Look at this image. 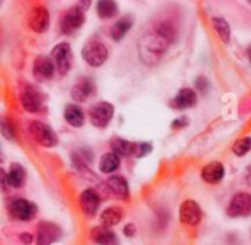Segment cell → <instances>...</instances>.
Returning a JSON list of instances; mask_svg holds the SVG:
<instances>
[{"mask_svg":"<svg viewBox=\"0 0 251 245\" xmlns=\"http://www.w3.org/2000/svg\"><path fill=\"white\" fill-rule=\"evenodd\" d=\"M131 25H132V19H131V18H128V16L121 18V19H119L118 22H115L113 26L110 28V35H112V38H113V40H118V41L122 40L124 35L129 31Z\"/></svg>","mask_w":251,"mask_h":245,"instance_id":"obj_24","label":"cell"},{"mask_svg":"<svg viewBox=\"0 0 251 245\" xmlns=\"http://www.w3.org/2000/svg\"><path fill=\"white\" fill-rule=\"evenodd\" d=\"M106 188L109 190V194H112L116 198H128V182L124 176H110L106 181Z\"/></svg>","mask_w":251,"mask_h":245,"instance_id":"obj_18","label":"cell"},{"mask_svg":"<svg viewBox=\"0 0 251 245\" xmlns=\"http://www.w3.org/2000/svg\"><path fill=\"white\" fill-rule=\"evenodd\" d=\"M21 243L22 244H25V245H28V244H31L32 243V237L29 235V234H21Z\"/></svg>","mask_w":251,"mask_h":245,"instance_id":"obj_32","label":"cell"},{"mask_svg":"<svg viewBox=\"0 0 251 245\" xmlns=\"http://www.w3.org/2000/svg\"><path fill=\"white\" fill-rule=\"evenodd\" d=\"M9 215L18 220H32L37 215V206L25 198H15L7 204Z\"/></svg>","mask_w":251,"mask_h":245,"instance_id":"obj_5","label":"cell"},{"mask_svg":"<svg viewBox=\"0 0 251 245\" xmlns=\"http://www.w3.org/2000/svg\"><path fill=\"white\" fill-rule=\"evenodd\" d=\"M175 29L169 24H159L149 32H146L138 41L140 59L146 65H154L160 60L169 44L174 41Z\"/></svg>","mask_w":251,"mask_h":245,"instance_id":"obj_1","label":"cell"},{"mask_svg":"<svg viewBox=\"0 0 251 245\" xmlns=\"http://www.w3.org/2000/svg\"><path fill=\"white\" fill-rule=\"evenodd\" d=\"M97 13L101 19H110L118 13V6L115 1H110V0L99 1L97 3Z\"/></svg>","mask_w":251,"mask_h":245,"instance_id":"obj_26","label":"cell"},{"mask_svg":"<svg viewBox=\"0 0 251 245\" xmlns=\"http://www.w3.org/2000/svg\"><path fill=\"white\" fill-rule=\"evenodd\" d=\"M247 57H249V60L251 62V46L247 49Z\"/></svg>","mask_w":251,"mask_h":245,"instance_id":"obj_34","label":"cell"},{"mask_svg":"<svg viewBox=\"0 0 251 245\" xmlns=\"http://www.w3.org/2000/svg\"><path fill=\"white\" fill-rule=\"evenodd\" d=\"M107 47L99 40H90L82 49V57L90 66H101L107 60Z\"/></svg>","mask_w":251,"mask_h":245,"instance_id":"obj_4","label":"cell"},{"mask_svg":"<svg viewBox=\"0 0 251 245\" xmlns=\"http://www.w3.org/2000/svg\"><path fill=\"white\" fill-rule=\"evenodd\" d=\"M124 218V210L121 207H109L106 209L101 216H100V222H101V226H115L118 225Z\"/></svg>","mask_w":251,"mask_h":245,"instance_id":"obj_23","label":"cell"},{"mask_svg":"<svg viewBox=\"0 0 251 245\" xmlns=\"http://www.w3.org/2000/svg\"><path fill=\"white\" fill-rule=\"evenodd\" d=\"M43 100H44V97L37 88H34L28 84L24 87V90L21 93V103L26 112H31V113L40 112V109L43 107Z\"/></svg>","mask_w":251,"mask_h":245,"instance_id":"obj_10","label":"cell"},{"mask_svg":"<svg viewBox=\"0 0 251 245\" xmlns=\"http://www.w3.org/2000/svg\"><path fill=\"white\" fill-rule=\"evenodd\" d=\"M196 85H197V88L200 90V93H203V94H206L207 90H209V81H207V78H204V76H199L197 81H196Z\"/></svg>","mask_w":251,"mask_h":245,"instance_id":"obj_29","label":"cell"},{"mask_svg":"<svg viewBox=\"0 0 251 245\" xmlns=\"http://www.w3.org/2000/svg\"><path fill=\"white\" fill-rule=\"evenodd\" d=\"M224 175H225V169H224V165L219 162H212V163L206 165L201 171V178L209 184L221 182Z\"/></svg>","mask_w":251,"mask_h":245,"instance_id":"obj_20","label":"cell"},{"mask_svg":"<svg viewBox=\"0 0 251 245\" xmlns=\"http://www.w3.org/2000/svg\"><path fill=\"white\" fill-rule=\"evenodd\" d=\"M113 112H115V110H113V106H112L110 103H107V101H99V103H96V104L90 109L88 115H90V121H91V123H93L94 126H97V128H104V126H107L109 122L112 121Z\"/></svg>","mask_w":251,"mask_h":245,"instance_id":"obj_6","label":"cell"},{"mask_svg":"<svg viewBox=\"0 0 251 245\" xmlns=\"http://www.w3.org/2000/svg\"><path fill=\"white\" fill-rule=\"evenodd\" d=\"M53 59L60 75H66L72 66V51L68 43H60L53 49Z\"/></svg>","mask_w":251,"mask_h":245,"instance_id":"obj_9","label":"cell"},{"mask_svg":"<svg viewBox=\"0 0 251 245\" xmlns=\"http://www.w3.org/2000/svg\"><path fill=\"white\" fill-rule=\"evenodd\" d=\"M32 74L38 81H47L53 78L54 74V65L53 62L46 57V56H40L35 59L34 65H32Z\"/></svg>","mask_w":251,"mask_h":245,"instance_id":"obj_14","label":"cell"},{"mask_svg":"<svg viewBox=\"0 0 251 245\" xmlns=\"http://www.w3.org/2000/svg\"><path fill=\"white\" fill-rule=\"evenodd\" d=\"M28 132L32 137V140L43 147H53L57 144V137L54 131L40 121H32L28 126Z\"/></svg>","mask_w":251,"mask_h":245,"instance_id":"obj_3","label":"cell"},{"mask_svg":"<svg viewBox=\"0 0 251 245\" xmlns=\"http://www.w3.org/2000/svg\"><path fill=\"white\" fill-rule=\"evenodd\" d=\"M79 206H81V210L87 215V216H93L99 206H100V196L97 194L96 190L93 188H88L85 190L81 197H79Z\"/></svg>","mask_w":251,"mask_h":245,"instance_id":"obj_17","label":"cell"},{"mask_svg":"<svg viewBox=\"0 0 251 245\" xmlns=\"http://www.w3.org/2000/svg\"><path fill=\"white\" fill-rule=\"evenodd\" d=\"M84 22H85L84 10L81 9V6H74L63 13L60 21V29L63 34H71L76 31L79 26H82Z\"/></svg>","mask_w":251,"mask_h":245,"instance_id":"obj_7","label":"cell"},{"mask_svg":"<svg viewBox=\"0 0 251 245\" xmlns=\"http://www.w3.org/2000/svg\"><path fill=\"white\" fill-rule=\"evenodd\" d=\"M251 150V138L250 137H244L241 140H238L234 146V153L237 156H244Z\"/></svg>","mask_w":251,"mask_h":245,"instance_id":"obj_28","label":"cell"},{"mask_svg":"<svg viewBox=\"0 0 251 245\" xmlns=\"http://www.w3.org/2000/svg\"><path fill=\"white\" fill-rule=\"evenodd\" d=\"M179 219L184 225H190V226H196L200 223L201 220V210L200 206L193 201V200H187L181 204L179 209Z\"/></svg>","mask_w":251,"mask_h":245,"instance_id":"obj_13","label":"cell"},{"mask_svg":"<svg viewBox=\"0 0 251 245\" xmlns=\"http://www.w3.org/2000/svg\"><path fill=\"white\" fill-rule=\"evenodd\" d=\"M110 147L115 154L125 157H143L151 151V146L147 143H131L124 138H113L110 141Z\"/></svg>","mask_w":251,"mask_h":245,"instance_id":"obj_2","label":"cell"},{"mask_svg":"<svg viewBox=\"0 0 251 245\" xmlns=\"http://www.w3.org/2000/svg\"><path fill=\"white\" fill-rule=\"evenodd\" d=\"M124 234H125L126 237H134V235H135V226H134L132 223H128V225L124 228Z\"/></svg>","mask_w":251,"mask_h":245,"instance_id":"obj_30","label":"cell"},{"mask_svg":"<svg viewBox=\"0 0 251 245\" xmlns=\"http://www.w3.org/2000/svg\"><path fill=\"white\" fill-rule=\"evenodd\" d=\"M188 123V119H185V118H182V119H176L174 123H172V128H182V126H185Z\"/></svg>","mask_w":251,"mask_h":245,"instance_id":"obj_31","label":"cell"},{"mask_svg":"<svg viewBox=\"0 0 251 245\" xmlns=\"http://www.w3.org/2000/svg\"><path fill=\"white\" fill-rule=\"evenodd\" d=\"M119 168V156L112 153H106L100 159V171L103 173H112Z\"/></svg>","mask_w":251,"mask_h":245,"instance_id":"obj_25","label":"cell"},{"mask_svg":"<svg viewBox=\"0 0 251 245\" xmlns=\"http://www.w3.org/2000/svg\"><path fill=\"white\" fill-rule=\"evenodd\" d=\"M50 15L44 6H35L28 15V25L35 32H44L49 28Z\"/></svg>","mask_w":251,"mask_h":245,"instance_id":"obj_12","label":"cell"},{"mask_svg":"<svg viewBox=\"0 0 251 245\" xmlns=\"http://www.w3.org/2000/svg\"><path fill=\"white\" fill-rule=\"evenodd\" d=\"M196 103H197V94L194 93V90H191V88H182L172 98L171 107L172 109H176V110H184V109H190V107L196 106Z\"/></svg>","mask_w":251,"mask_h":245,"instance_id":"obj_16","label":"cell"},{"mask_svg":"<svg viewBox=\"0 0 251 245\" xmlns=\"http://www.w3.org/2000/svg\"><path fill=\"white\" fill-rule=\"evenodd\" d=\"M25 178H26L25 169L19 163H12L10 169H9V173H7L9 185L13 187V188H21L25 184Z\"/></svg>","mask_w":251,"mask_h":245,"instance_id":"obj_22","label":"cell"},{"mask_svg":"<svg viewBox=\"0 0 251 245\" xmlns=\"http://www.w3.org/2000/svg\"><path fill=\"white\" fill-rule=\"evenodd\" d=\"M94 93H96V87L90 78H81L71 90V96L75 101H85Z\"/></svg>","mask_w":251,"mask_h":245,"instance_id":"obj_15","label":"cell"},{"mask_svg":"<svg viewBox=\"0 0 251 245\" xmlns=\"http://www.w3.org/2000/svg\"><path fill=\"white\" fill-rule=\"evenodd\" d=\"M91 240L100 245H119L116 234L106 226H96L91 229Z\"/></svg>","mask_w":251,"mask_h":245,"instance_id":"obj_19","label":"cell"},{"mask_svg":"<svg viewBox=\"0 0 251 245\" xmlns=\"http://www.w3.org/2000/svg\"><path fill=\"white\" fill-rule=\"evenodd\" d=\"M212 24L218 32V35L221 37V40L224 43H228L229 41V37H231V28H229V24L224 19V18H212Z\"/></svg>","mask_w":251,"mask_h":245,"instance_id":"obj_27","label":"cell"},{"mask_svg":"<svg viewBox=\"0 0 251 245\" xmlns=\"http://www.w3.org/2000/svg\"><path fill=\"white\" fill-rule=\"evenodd\" d=\"M246 181H247V184H249V185H251V166L249 168L247 173H246Z\"/></svg>","mask_w":251,"mask_h":245,"instance_id":"obj_33","label":"cell"},{"mask_svg":"<svg viewBox=\"0 0 251 245\" xmlns=\"http://www.w3.org/2000/svg\"><path fill=\"white\" fill-rule=\"evenodd\" d=\"M62 237V231L51 222H40L37 228V245H51Z\"/></svg>","mask_w":251,"mask_h":245,"instance_id":"obj_11","label":"cell"},{"mask_svg":"<svg viewBox=\"0 0 251 245\" xmlns=\"http://www.w3.org/2000/svg\"><path fill=\"white\" fill-rule=\"evenodd\" d=\"M65 121L71 125V126H75V128H79L84 125V112L79 106L76 104H68L66 109H65Z\"/></svg>","mask_w":251,"mask_h":245,"instance_id":"obj_21","label":"cell"},{"mask_svg":"<svg viewBox=\"0 0 251 245\" xmlns=\"http://www.w3.org/2000/svg\"><path fill=\"white\" fill-rule=\"evenodd\" d=\"M228 215L231 218H246L251 215V194L240 193L232 197L228 206Z\"/></svg>","mask_w":251,"mask_h":245,"instance_id":"obj_8","label":"cell"}]
</instances>
